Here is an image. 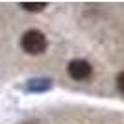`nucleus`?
<instances>
[{"label": "nucleus", "instance_id": "2", "mask_svg": "<svg viewBox=\"0 0 124 124\" xmlns=\"http://www.w3.org/2000/svg\"><path fill=\"white\" fill-rule=\"evenodd\" d=\"M67 72H69V76L72 78V80H76V82H83V80L91 78V74H93V67H91L85 59H72V61L69 63V67H67Z\"/></svg>", "mask_w": 124, "mask_h": 124}, {"label": "nucleus", "instance_id": "1", "mask_svg": "<svg viewBox=\"0 0 124 124\" xmlns=\"http://www.w3.org/2000/svg\"><path fill=\"white\" fill-rule=\"evenodd\" d=\"M46 37H45V33L39 30H30L26 31L24 35L21 37V46L24 52H28V54H31V56H39V54H43V52L46 50Z\"/></svg>", "mask_w": 124, "mask_h": 124}, {"label": "nucleus", "instance_id": "4", "mask_svg": "<svg viewBox=\"0 0 124 124\" xmlns=\"http://www.w3.org/2000/svg\"><path fill=\"white\" fill-rule=\"evenodd\" d=\"M21 6L26 11H41L46 8V2H22Z\"/></svg>", "mask_w": 124, "mask_h": 124}, {"label": "nucleus", "instance_id": "3", "mask_svg": "<svg viewBox=\"0 0 124 124\" xmlns=\"http://www.w3.org/2000/svg\"><path fill=\"white\" fill-rule=\"evenodd\" d=\"M52 87V82L48 78H39V80H31L28 85H26V91H46V89Z\"/></svg>", "mask_w": 124, "mask_h": 124}, {"label": "nucleus", "instance_id": "5", "mask_svg": "<svg viewBox=\"0 0 124 124\" xmlns=\"http://www.w3.org/2000/svg\"><path fill=\"white\" fill-rule=\"evenodd\" d=\"M117 87H119V91L124 94V72H120L119 76H117Z\"/></svg>", "mask_w": 124, "mask_h": 124}]
</instances>
